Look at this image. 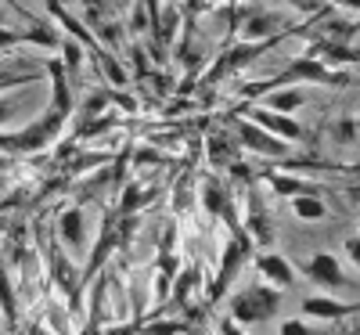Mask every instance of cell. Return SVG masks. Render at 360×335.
<instances>
[{
	"mask_svg": "<svg viewBox=\"0 0 360 335\" xmlns=\"http://www.w3.org/2000/svg\"><path fill=\"white\" fill-rule=\"evenodd\" d=\"M303 317H317V321L356 317V299L339 303V299H332V296H310V299H303Z\"/></svg>",
	"mask_w": 360,
	"mask_h": 335,
	"instance_id": "4fadbf2b",
	"label": "cell"
},
{
	"mask_svg": "<svg viewBox=\"0 0 360 335\" xmlns=\"http://www.w3.org/2000/svg\"><path fill=\"white\" fill-rule=\"evenodd\" d=\"M58 238H62L72 253H83L86 249V217H83V206H72V209L58 213Z\"/></svg>",
	"mask_w": 360,
	"mask_h": 335,
	"instance_id": "9a60e30c",
	"label": "cell"
},
{
	"mask_svg": "<svg viewBox=\"0 0 360 335\" xmlns=\"http://www.w3.org/2000/svg\"><path fill=\"white\" fill-rule=\"evenodd\" d=\"M321 37L324 40H335V44H353L356 47V22H349V18H324Z\"/></svg>",
	"mask_w": 360,
	"mask_h": 335,
	"instance_id": "603a6c76",
	"label": "cell"
},
{
	"mask_svg": "<svg viewBox=\"0 0 360 335\" xmlns=\"http://www.w3.org/2000/svg\"><path fill=\"white\" fill-rule=\"evenodd\" d=\"M238 25H242L245 40H270V37H281V33H292V29H295L281 15H266V11H249Z\"/></svg>",
	"mask_w": 360,
	"mask_h": 335,
	"instance_id": "30bf717a",
	"label": "cell"
},
{
	"mask_svg": "<svg viewBox=\"0 0 360 335\" xmlns=\"http://www.w3.org/2000/svg\"><path fill=\"white\" fill-rule=\"evenodd\" d=\"M58 51H62V65H65L69 80L76 83V80H79V69H83V51H86V47H83L79 40H72V37H62Z\"/></svg>",
	"mask_w": 360,
	"mask_h": 335,
	"instance_id": "cb8c5ba5",
	"label": "cell"
},
{
	"mask_svg": "<svg viewBox=\"0 0 360 335\" xmlns=\"http://www.w3.org/2000/svg\"><path fill=\"white\" fill-rule=\"evenodd\" d=\"M303 270H307V278H310L314 285H324V289H356V282L346 278L342 260H335L332 253H314V256L303 263Z\"/></svg>",
	"mask_w": 360,
	"mask_h": 335,
	"instance_id": "52a82bcc",
	"label": "cell"
},
{
	"mask_svg": "<svg viewBox=\"0 0 360 335\" xmlns=\"http://www.w3.org/2000/svg\"><path fill=\"white\" fill-rule=\"evenodd\" d=\"M332 137H335V144L353 148L356 144V115H339L332 123Z\"/></svg>",
	"mask_w": 360,
	"mask_h": 335,
	"instance_id": "484cf974",
	"label": "cell"
},
{
	"mask_svg": "<svg viewBox=\"0 0 360 335\" xmlns=\"http://www.w3.org/2000/svg\"><path fill=\"white\" fill-rule=\"evenodd\" d=\"M281 335H321V331H314L303 317H292V321L281 324Z\"/></svg>",
	"mask_w": 360,
	"mask_h": 335,
	"instance_id": "d6a6232c",
	"label": "cell"
},
{
	"mask_svg": "<svg viewBox=\"0 0 360 335\" xmlns=\"http://www.w3.org/2000/svg\"><path fill=\"white\" fill-rule=\"evenodd\" d=\"M252 123L256 127H263L266 134H274V137H281V141H307V130L295 123L292 115H281V112H270V108H252Z\"/></svg>",
	"mask_w": 360,
	"mask_h": 335,
	"instance_id": "7c38bea8",
	"label": "cell"
},
{
	"mask_svg": "<svg viewBox=\"0 0 360 335\" xmlns=\"http://www.w3.org/2000/svg\"><path fill=\"white\" fill-rule=\"evenodd\" d=\"M94 58H98V69H101V76H105V83L112 87V90H119V87H130L134 80H130V69L123 65V58L119 54H112V51H105V47H94Z\"/></svg>",
	"mask_w": 360,
	"mask_h": 335,
	"instance_id": "d6986e66",
	"label": "cell"
},
{
	"mask_svg": "<svg viewBox=\"0 0 360 335\" xmlns=\"http://www.w3.org/2000/svg\"><path fill=\"white\" fill-rule=\"evenodd\" d=\"M18 108H22V101H18V98L0 101V127H8V119H11V115H18Z\"/></svg>",
	"mask_w": 360,
	"mask_h": 335,
	"instance_id": "e575fe53",
	"label": "cell"
},
{
	"mask_svg": "<svg viewBox=\"0 0 360 335\" xmlns=\"http://www.w3.org/2000/svg\"><path fill=\"white\" fill-rule=\"evenodd\" d=\"M184 317H169V321H148L141 324V335H176V331H184Z\"/></svg>",
	"mask_w": 360,
	"mask_h": 335,
	"instance_id": "83f0119b",
	"label": "cell"
},
{
	"mask_svg": "<svg viewBox=\"0 0 360 335\" xmlns=\"http://www.w3.org/2000/svg\"><path fill=\"white\" fill-rule=\"evenodd\" d=\"M342 253H346V256L353 260V267L360 263V238H356V234H349V238L342 241Z\"/></svg>",
	"mask_w": 360,
	"mask_h": 335,
	"instance_id": "d590c367",
	"label": "cell"
},
{
	"mask_svg": "<svg viewBox=\"0 0 360 335\" xmlns=\"http://www.w3.org/2000/svg\"><path fill=\"white\" fill-rule=\"evenodd\" d=\"M245 4H259V0H245Z\"/></svg>",
	"mask_w": 360,
	"mask_h": 335,
	"instance_id": "b9f144b4",
	"label": "cell"
},
{
	"mask_svg": "<svg viewBox=\"0 0 360 335\" xmlns=\"http://www.w3.org/2000/svg\"><path fill=\"white\" fill-rule=\"evenodd\" d=\"M238 151H242V144H234L231 134H209V137H205L209 166H217V170H227L231 163H238Z\"/></svg>",
	"mask_w": 360,
	"mask_h": 335,
	"instance_id": "ac0fdd59",
	"label": "cell"
},
{
	"mask_svg": "<svg viewBox=\"0 0 360 335\" xmlns=\"http://www.w3.org/2000/svg\"><path fill=\"white\" fill-rule=\"evenodd\" d=\"M292 213H295L299 220H307V224L328 217V209H324V202H321L317 195H299V198H292Z\"/></svg>",
	"mask_w": 360,
	"mask_h": 335,
	"instance_id": "d4e9b609",
	"label": "cell"
},
{
	"mask_svg": "<svg viewBox=\"0 0 360 335\" xmlns=\"http://www.w3.org/2000/svg\"><path fill=\"white\" fill-rule=\"evenodd\" d=\"M69 115H62L58 108H47L37 123H29L18 134H0V156H25V151H44L58 141V134L65 130Z\"/></svg>",
	"mask_w": 360,
	"mask_h": 335,
	"instance_id": "6da1fadb",
	"label": "cell"
},
{
	"mask_svg": "<svg viewBox=\"0 0 360 335\" xmlns=\"http://www.w3.org/2000/svg\"><path fill=\"white\" fill-rule=\"evenodd\" d=\"M303 101H307V94H303L299 87H288V90H270V94H263V108L281 112V115L299 112V108H303Z\"/></svg>",
	"mask_w": 360,
	"mask_h": 335,
	"instance_id": "ffe728a7",
	"label": "cell"
},
{
	"mask_svg": "<svg viewBox=\"0 0 360 335\" xmlns=\"http://www.w3.org/2000/svg\"><path fill=\"white\" fill-rule=\"evenodd\" d=\"M234 141L242 144V148H249V151H256V156H263V159H274V163H281V159L292 156V144L288 141L266 134L263 127L252 123V119H238V123H234Z\"/></svg>",
	"mask_w": 360,
	"mask_h": 335,
	"instance_id": "8992f818",
	"label": "cell"
},
{
	"mask_svg": "<svg viewBox=\"0 0 360 335\" xmlns=\"http://www.w3.org/2000/svg\"><path fill=\"white\" fill-rule=\"evenodd\" d=\"M119 246H115V213H108L105 217V224H101V231H98V246H94V253H90V260H86V267L79 270V282L86 285L94 274H101L105 270V263L112 260V253H115Z\"/></svg>",
	"mask_w": 360,
	"mask_h": 335,
	"instance_id": "9c48e42d",
	"label": "cell"
},
{
	"mask_svg": "<svg viewBox=\"0 0 360 335\" xmlns=\"http://www.w3.org/2000/svg\"><path fill=\"white\" fill-rule=\"evenodd\" d=\"M11 335H25V331H22V328H15V331H11Z\"/></svg>",
	"mask_w": 360,
	"mask_h": 335,
	"instance_id": "60d3db41",
	"label": "cell"
},
{
	"mask_svg": "<svg viewBox=\"0 0 360 335\" xmlns=\"http://www.w3.org/2000/svg\"><path fill=\"white\" fill-rule=\"evenodd\" d=\"M307 54H314L328 69L332 65H356V47L353 44H335V40H324V37H317Z\"/></svg>",
	"mask_w": 360,
	"mask_h": 335,
	"instance_id": "e0dca14e",
	"label": "cell"
},
{
	"mask_svg": "<svg viewBox=\"0 0 360 335\" xmlns=\"http://www.w3.org/2000/svg\"><path fill=\"white\" fill-rule=\"evenodd\" d=\"M281 307V289L270 285H245L242 292L231 296V321L234 324H259L274 317Z\"/></svg>",
	"mask_w": 360,
	"mask_h": 335,
	"instance_id": "7a4b0ae2",
	"label": "cell"
},
{
	"mask_svg": "<svg viewBox=\"0 0 360 335\" xmlns=\"http://www.w3.org/2000/svg\"><path fill=\"white\" fill-rule=\"evenodd\" d=\"M51 274H54L58 292L65 296L69 310H79V292H83V282H79V270L72 267V260H69L62 249H51Z\"/></svg>",
	"mask_w": 360,
	"mask_h": 335,
	"instance_id": "ba28073f",
	"label": "cell"
},
{
	"mask_svg": "<svg viewBox=\"0 0 360 335\" xmlns=\"http://www.w3.org/2000/svg\"><path fill=\"white\" fill-rule=\"evenodd\" d=\"M37 76H40V69H33V72H15V69H0V90H4V87H22V83L37 80Z\"/></svg>",
	"mask_w": 360,
	"mask_h": 335,
	"instance_id": "4dcf8cb0",
	"label": "cell"
},
{
	"mask_svg": "<svg viewBox=\"0 0 360 335\" xmlns=\"http://www.w3.org/2000/svg\"><path fill=\"white\" fill-rule=\"evenodd\" d=\"M47 72H51V108L72 119V80L62 65V58H47Z\"/></svg>",
	"mask_w": 360,
	"mask_h": 335,
	"instance_id": "5bb4252c",
	"label": "cell"
},
{
	"mask_svg": "<svg viewBox=\"0 0 360 335\" xmlns=\"http://www.w3.org/2000/svg\"><path fill=\"white\" fill-rule=\"evenodd\" d=\"M285 4H292L295 11H303V15H317V11H321L317 0H285Z\"/></svg>",
	"mask_w": 360,
	"mask_h": 335,
	"instance_id": "8d00e7d4",
	"label": "cell"
},
{
	"mask_svg": "<svg viewBox=\"0 0 360 335\" xmlns=\"http://www.w3.org/2000/svg\"><path fill=\"white\" fill-rule=\"evenodd\" d=\"M130 159H134V166H162L166 163V156L155 144L152 148H148V144H130Z\"/></svg>",
	"mask_w": 360,
	"mask_h": 335,
	"instance_id": "4316f807",
	"label": "cell"
},
{
	"mask_svg": "<svg viewBox=\"0 0 360 335\" xmlns=\"http://www.w3.org/2000/svg\"><path fill=\"white\" fill-rule=\"evenodd\" d=\"M252 249H256V246L249 241V234H245V231L231 234V241L224 246V256H220V270H217L213 285H209V299H205V307H217V303L227 296V289L234 285V278L242 274L245 260L252 256Z\"/></svg>",
	"mask_w": 360,
	"mask_h": 335,
	"instance_id": "3957f363",
	"label": "cell"
},
{
	"mask_svg": "<svg viewBox=\"0 0 360 335\" xmlns=\"http://www.w3.org/2000/svg\"><path fill=\"white\" fill-rule=\"evenodd\" d=\"M101 335H141V324H119V328H105Z\"/></svg>",
	"mask_w": 360,
	"mask_h": 335,
	"instance_id": "f35d334b",
	"label": "cell"
},
{
	"mask_svg": "<svg viewBox=\"0 0 360 335\" xmlns=\"http://www.w3.org/2000/svg\"><path fill=\"white\" fill-rule=\"evenodd\" d=\"M152 198H155V188H152V191H144L137 180H130V184L123 188V195H119V209H115V213H119V217H127V213H141Z\"/></svg>",
	"mask_w": 360,
	"mask_h": 335,
	"instance_id": "7402d4cb",
	"label": "cell"
},
{
	"mask_svg": "<svg viewBox=\"0 0 360 335\" xmlns=\"http://www.w3.org/2000/svg\"><path fill=\"white\" fill-rule=\"evenodd\" d=\"M108 101H112V105H119L123 112H130V115H137V112H141L137 98H134V94H127V90H112V87H108Z\"/></svg>",
	"mask_w": 360,
	"mask_h": 335,
	"instance_id": "1f68e13d",
	"label": "cell"
},
{
	"mask_svg": "<svg viewBox=\"0 0 360 335\" xmlns=\"http://www.w3.org/2000/svg\"><path fill=\"white\" fill-rule=\"evenodd\" d=\"M242 191H245V220H242V231L249 234L252 246L270 249V246H274V220H270V213H266V202L259 195V184L252 180V184H245Z\"/></svg>",
	"mask_w": 360,
	"mask_h": 335,
	"instance_id": "5b68a950",
	"label": "cell"
},
{
	"mask_svg": "<svg viewBox=\"0 0 360 335\" xmlns=\"http://www.w3.org/2000/svg\"><path fill=\"white\" fill-rule=\"evenodd\" d=\"M130 62H134V72H130V80L144 83V76L152 72V62H148V51H144L141 44H130Z\"/></svg>",
	"mask_w": 360,
	"mask_h": 335,
	"instance_id": "f546056e",
	"label": "cell"
},
{
	"mask_svg": "<svg viewBox=\"0 0 360 335\" xmlns=\"http://www.w3.org/2000/svg\"><path fill=\"white\" fill-rule=\"evenodd\" d=\"M18 44V29L15 25H0V54H4L8 47Z\"/></svg>",
	"mask_w": 360,
	"mask_h": 335,
	"instance_id": "836d02e7",
	"label": "cell"
},
{
	"mask_svg": "<svg viewBox=\"0 0 360 335\" xmlns=\"http://www.w3.org/2000/svg\"><path fill=\"white\" fill-rule=\"evenodd\" d=\"M217 335H245V328H242V324H234L231 317H224V321L217 324Z\"/></svg>",
	"mask_w": 360,
	"mask_h": 335,
	"instance_id": "74e56055",
	"label": "cell"
},
{
	"mask_svg": "<svg viewBox=\"0 0 360 335\" xmlns=\"http://www.w3.org/2000/svg\"><path fill=\"white\" fill-rule=\"evenodd\" d=\"M256 270L266 278V285H274V289H288V285H295V270H292V263H288L281 253L263 249V253L256 256Z\"/></svg>",
	"mask_w": 360,
	"mask_h": 335,
	"instance_id": "2e32d148",
	"label": "cell"
},
{
	"mask_svg": "<svg viewBox=\"0 0 360 335\" xmlns=\"http://www.w3.org/2000/svg\"><path fill=\"white\" fill-rule=\"evenodd\" d=\"M112 101H108V87L105 90H98V94H90L86 101H83V108H79V119H94V115H105V108H108Z\"/></svg>",
	"mask_w": 360,
	"mask_h": 335,
	"instance_id": "f1b7e54d",
	"label": "cell"
},
{
	"mask_svg": "<svg viewBox=\"0 0 360 335\" xmlns=\"http://www.w3.org/2000/svg\"><path fill=\"white\" fill-rule=\"evenodd\" d=\"M198 202H202V209L209 213V227H213L217 220H224V224L231 227V234L242 231V220H238V213H234V195H231V188H227V180L205 177L202 188H198Z\"/></svg>",
	"mask_w": 360,
	"mask_h": 335,
	"instance_id": "277c9868",
	"label": "cell"
},
{
	"mask_svg": "<svg viewBox=\"0 0 360 335\" xmlns=\"http://www.w3.org/2000/svg\"><path fill=\"white\" fill-rule=\"evenodd\" d=\"M266 184H270V191H274L278 198H299V195H324V188L321 184H314V180H303V177H295V173H278V170H266V173H259Z\"/></svg>",
	"mask_w": 360,
	"mask_h": 335,
	"instance_id": "8fae6325",
	"label": "cell"
},
{
	"mask_svg": "<svg viewBox=\"0 0 360 335\" xmlns=\"http://www.w3.org/2000/svg\"><path fill=\"white\" fill-rule=\"evenodd\" d=\"M0 317L8 321V331L18 328V303H15V292H11V282H8L4 260H0Z\"/></svg>",
	"mask_w": 360,
	"mask_h": 335,
	"instance_id": "44dd1931",
	"label": "cell"
},
{
	"mask_svg": "<svg viewBox=\"0 0 360 335\" xmlns=\"http://www.w3.org/2000/svg\"><path fill=\"white\" fill-rule=\"evenodd\" d=\"M11 170V156H0V173H8Z\"/></svg>",
	"mask_w": 360,
	"mask_h": 335,
	"instance_id": "ab89813d",
	"label": "cell"
}]
</instances>
